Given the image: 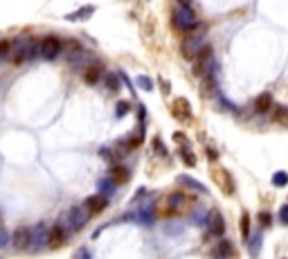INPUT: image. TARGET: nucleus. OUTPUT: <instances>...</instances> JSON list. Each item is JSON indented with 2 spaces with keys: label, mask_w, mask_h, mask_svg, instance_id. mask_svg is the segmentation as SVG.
Returning <instances> with one entry per match:
<instances>
[{
  "label": "nucleus",
  "mask_w": 288,
  "mask_h": 259,
  "mask_svg": "<svg viewBox=\"0 0 288 259\" xmlns=\"http://www.w3.org/2000/svg\"><path fill=\"white\" fill-rule=\"evenodd\" d=\"M180 156H182V160H185L189 167H194V164H196V156L192 154V147H182L180 149Z\"/></svg>",
  "instance_id": "obj_26"
},
{
  "label": "nucleus",
  "mask_w": 288,
  "mask_h": 259,
  "mask_svg": "<svg viewBox=\"0 0 288 259\" xmlns=\"http://www.w3.org/2000/svg\"><path fill=\"white\" fill-rule=\"evenodd\" d=\"M11 45H14L11 41H7V38H0V57L9 54V52H11Z\"/></svg>",
  "instance_id": "obj_29"
},
{
  "label": "nucleus",
  "mask_w": 288,
  "mask_h": 259,
  "mask_svg": "<svg viewBox=\"0 0 288 259\" xmlns=\"http://www.w3.org/2000/svg\"><path fill=\"white\" fill-rule=\"evenodd\" d=\"M115 187H117V183L113 178H102L99 183H97V190H99V194L104 196H111L113 192H115Z\"/></svg>",
  "instance_id": "obj_21"
},
{
  "label": "nucleus",
  "mask_w": 288,
  "mask_h": 259,
  "mask_svg": "<svg viewBox=\"0 0 288 259\" xmlns=\"http://www.w3.org/2000/svg\"><path fill=\"white\" fill-rule=\"evenodd\" d=\"M160 86H162V93L167 95V93H169V84H167V81H160Z\"/></svg>",
  "instance_id": "obj_37"
},
{
  "label": "nucleus",
  "mask_w": 288,
  "mask_h": 259,
  "mask_svg": "<svg viewBox=\"0 0 288 259\" xmlns=\"http://www.w3.org/2000/svg\"><path fill=\"white\" fill-rule=\"evenodd\" d=\"M68 232L70 230L63 226V221L57 223V226H52V230H50V248H59L61 243H65Z\"/></svg>",
  "instance_id": "obj_9"
},
{
  "label": "nucleus",
  "mask_w": 288,
  "mask_h": 259,
  "mask_svg": "<svg viewBox=\"0 0 288 259\" xmlns=\"http://www.w3.org/2000/svg\"><path fill=\"white\" fill-rule=\"evenodd\" d=\"M128 108H131V106H128V101H117V108H115V115L117 117H124L128 113Z\"/></svg>",
  "instance_id": "obj_30"
},
{
  "label": "nucleus",
  "mask_w": 288,
  "mask_h": 259,
  "mask_svg": "<svg viewBox=\"0 0 288 259\" xmlns=\"http://www.w3.org/2000/svg\"><path fill=\"white\" fill-rule=\"evenodd\" d=\"M167 205H169L167 212H178L185 205H189V198H187V194H182V192H173V194L167 196Z\"/></svg>",
  "instance_id": "obj_13"
},
{
  "label": "nucleus",
  "mask_w": 288,
  "mask_h": 259,
  "mask_svg": "<svg viewBox=\"0 0 288 259\" xmlns=\"http://www.w3.org/2000/svg\"><path fill=\"white\" fill-rule=\"evenodd\" d=\"M111 178L117 183V185H124V183H128L131 180V171L126 169V167H122V164H115L111 171Z\"/></svg>",
  "instance_id": "obj_17"
},
{
  "label": "nucleus",
  "mask_w": 288,
  "mask_h": 259,
  "mask_svg": "<svg viewBox=\"0 0 288 259\" xmlns=\"http://www.w3.org/2000/svg\"><path fill=\"white\" fill-rule=\"evenodd\" d=\"M270 108H272V95L270 93H263V95H259L255 99V111L259 113V115H266Z\"/></svg>",
  "instance_id": "obj_16"
},
{
  "label": "nucleus",
  "mask_w": 288,
  "mask_h": 259,
  "mask_svg": "<svg viewBox=\"0 0 288 259\" xmlns=\"http://www.w3.org/2000/svg\"><path fill=\"white\" fill-rule=\"evenodd\" d=\"M138 86L142 90H146V93H149V90H153V81H151L149 77H138Z\"/></svg>",
  "instance_id": "obj_28"
},
{
  "label": "nucleus",
  "mask_w": 288,
  "mask_h": 259,
  "mask_svg": "<svg viewBox=\"0 0 288 259\" xmlns=\"http://www.w3.org/2000/svg\"><path fill=\"white\" fill-rule=\"evenodd\" d=\"M36 54H41V41H32V38H18L11 45V61L16 65L25 64V61H32Z\"/></svg>",
  "instance_id": "obj_1"
},
{
  "label": "nucleus",
  "mask_w": 288,
  "mask_h": 259,
  "mask_svg": "<svg viewBox=\"0 0 288 259\" xmlns=\"http://www.w3.org/2000/svg\"><path fill=\"white\" fill-rule=\"evenodd\" d=\"M214 180L219 183V187L223 190V194H228V196L234 194V180H232V176H230L225 169H216V171H214Z\"/></svg>",
  "instance_id": "obj_10"
},
{
  "label": "nucleus",
  "mask_w": 288,
  "mask_h": 259,
  "mask_svg": "<svg viewBox=\"0 0 288 259\" xmlns=\"http://www.w3.org/2000/svg\"><path fill=\"white\" fill-rule=\"evenodd\" d=\"M272 122H277L279 127L288 129V106H277L272 111Z\"/></svg>",
  "instance_id": "obj_20"
},
{
  "label": "nucleus",
  "mask_w": 288,
  "mask_h": 259,
  "mask_svg": "<svg viewBox=\"0 0 288 259\" xmlns=\"http://www.w3.org/2000/svg\"><path fill=\"white\" fill-rule=\"evenodd\" d=\"M102 77H104V68L99 64H92V65H88L86 68V72H84V79H86V84H90V86H95V84H99L102 81Z\"/></svg>",
  "instance_id": "obj_15"
},
{
  "label": "nucleus",
  "mask_w": 288,
  "mask_h": 259,
  "mask_svg": "<svg viewBox=\"0 0 288 259\" xmlns=\"http://www.w3.org/2000/svg\"><path fill=\"white\" fill-rule=\"evenodd\" d=\"M106 88H108V90H117V88H119L117 74H106Z\"/></svg>",
  "instance_id": "obj_27"
},
{
  "label": "nucleus",
  "mask_w": 288,
  "mask_h": 259,
  "mask_svg": "<svg viewBox=\"0 0 288 259\" xmlns=\"http://www.w3.org/2000/svg\"><path fill=\"white\" fill-rule=\"evenodd\" d=\"M194 0H178V5H185V7H192Z\"/></svg>",
  "instance_id": "obj_36"
},
{
  "label": "nucleus",
  "mask_w": 288,
  "mask_h": 259,
  "mask_svg": "<svg viewBox=\"0 0 288 259\" xmlns=\"http://www.w3.org/2000/svg\"><path fill=\"white\" fill-rule=\"evenodd\" d=\"M203 34H205V27L196 25L192 32H189V36L182 41V54H185V59H196L198 54L203 52V48H205Z\"/></svg>",
  "instance_id": "obj_3"
},
{
  "label": "nucleus",
  "mask_w": 288,
  "mask_h": 259,
  "mask_svg": "<svg viewBox=\"0 0 288 259\" xmlns=\"http://www.w3.org/2000/svg\"><path fill=\"white\" fill-rule=\"evenodd\" d=\"M178 185H185V187H189V190L201 192V194L207 192V187H203V183H198V180L192 178V176H178Z\"/></svg>",
  "instance_id": "obj_18"
},
{
  "label": "nucleus",
  "mask_w": 288,
  "mask_h": 259,
  "mask_svg": "<svg viewBox=\"0 0 288 259\" xmlns=\"http://www.w3.org/2000/svg\"><path fill=\"white\" fill-rule=\"evenodd\" d=\"M63 50V41L59 36H45L41 41V57L45 61H54Z\"/></svg>",
  "instance_id": "obj_5"
},
{
  "label": "nucleus",
  "mask_w": 288,
  "mask_h": 259,
  "mask_svg": "<svg viewBox=\"0 0 288 259\" xmlns=\"http://www.w3.org/2000/svg\"><path fill=\"white\" fill-rule=\"evenodd\" d=\"M88 210L92 212V214H99V212H104L106 210V205H108V198L104 194H92V196H88L86 198V203H84Z\"/></svg>",
  "instance_id": "obj_12"
},
{
  "label": "nucleus",
  "mask_w": 288,
  "mask_h": 259,
  "mask_svg": "<svg viewBox=\"0 0 288 259\" xmlns=\"http://www.w3.org/2000/svg\"><path fill=\"white\" fill-rule=\"evenodd\" d=\"M207 156H209L212 160H216V151H214V149H207Z\"/></svg>",
  "instance_id": "obj_38"
},
{
  "label": "nucleus",
  "mask_w": 288,
  "mask_h": 259,
  "mask_svg": "<svg viewBox=\"0 0 288 259\" xmlns=\"http://www.w3.org/2000/svg\"><path fill=\"white\" fill-rule=\"evenodd\" d=\"M279 221H282L284 226H288V205H284L282 210H279Z\"/></svg>",
  "instance_id": "obj_33"
},
{
  "label": "nucleus",
  "mask_w": 288,
  "mask_h": 259,
  "mask_svg": "<svg viewBox=\"0 0 288 259\" xmlns=\"http://www.w3.org/2000/svg\"><path fill=\"white\" fill-rule=\"evenodd\" d=\"M92 14H95V7L88 5V7H84V9L75 11V14H70L68 21H88V18H90Z\"/></svg>",
  "instance_id": "obj_22"
},
{
  "label": "nucleus",
  "mask_w": 288,
  "mask_h": 259,
  "mask_svg": "<svg viewBox=\"0 0 288 259\" xmlns=\"http://www.w3.org/2000/svg\"><path fill=\"white\" fill-rule=\"evenodd\" d=\"M225 232V223H223V217L219 212H212V217L207 219V234L212 237H223Z\"/></svg>",
  "instance_id": "obj_11"
},
{
  "label": "nucleus",
  "mask_w": 288,
  "mask_h": 259,
  "mask_svg": "<svg viewBox=\"0 0 288 259\" xmlns=\"http://www.w3.org/2000/svg\"><path fill=\"white\" fill-rule=\"evenodd\" d=\"M214 257H234V246H232L228 239H223V241H219V246L214 248Z\"/></svg>",
  "instance_id": "obj_19"
},
{
  "label": "nucleus",
  "mask_w": 288,
  "mask_h": 259,
  "mask_svg": "<svg viewBox=\"0 0 288 259\" xmlns=\"http://www.w3.org/2000/svg\"><path fill=\"white\" fill-rule=\"evenodd\" d=\"M171 25L176 27L178 32H192L194 27L198 25V18H196L192 7L180 5L171 11Z\"/></svg>",
  "instance_id": "obj_2"
},
{
  "label": "nucleus",
  "mask_w": 288,
  "mask_h": 259,
  "mask_svg": "<svg viewBox=\"0 0 288 259\" xmlns=\"http://www.w3.org/2000/svg\"><path fill=\"white\" fill-rule=\"evenodd\" d=\"M270 221H272L270 212H259V223H261L263 227H268V226H270Z\"/></svg>",
  "instance_id": "obj_31"
},
{
  "label": "nucleus",
  "mask_w": 288,
  "mask_h": 259,
  "mask_svg": "<svg viewBox=\"0 0 288 259\" xmlns=\"http://www.w3.org/2000/svg\"><path fill=\"white\" fill-rule=\"evenodd\" d=\"M133 217L138 219L142 226H151V223H153V205H151V203H140V207L135 210Z\"/></svg>",
  "instance_id": "obj_14"
},
{
  "label": "nucleus",
  "mask_w": 288,
  "mask_h": 259,
  "mask_svg": "<svg viewBox=\"0 0 288 259\" xmlns=\"http://www.w3.org/2000/svg\"><path fill=\"white\" fill-rule=\"evenodd\" d=\"M272 185L275 187H286L288 185V174L286 171H277V174H272Z\"/></svg>",
  "instance_id": "obj_25"
},
{
  "label": "nucleus",
  "mask_w": 288,
  "mask_h": 259,
  "mask_svg": "<svg viewBox=\"0 0 288 259\" xmlns=\"http://www.w3.org/2000/svg\"><path fill=\"white\" fill-rule=\"evenodd\" d=\"M259 246H261V232L255 234V237H250V243H248V248H250L252 257H257V255H259Z\"/></svg>",
  "instance_id": "obj_24"
},
{
  "label": "nucleus",
  "mask_w": 288,
  "mask_h": 259,
  "mask_svg": "<svg viewBox=\"0 0 288 259\" xmlns=\"http://www.w3.org/2000/svg\"><path fill=\"white\" fill-rule=\"evenodd\" d=\"M241 234H243V239H250V214L248 212H243L241 214Z\"/></svg>",
  "instance_id": "obj_23"
},
{
  "label": "nucleus",
  "mask_w": 288,
  "mask_h": 259,
  "mask_svg": "<svg viewBox=\"0 0 288 259\" xmlns=\"http://www.w3.org/2000/svg\"><path fill=\"white\" fill-rule=\"evenodd\" d=\"M7 243H9V234H7L5 227H0V248H5Z\"/></svg>",
  "instance_id": "obj_32"
},
{
  "label": "nucleus",
  "mask_w": 288,
  "mask_h": 259,
  "mask_svg": "<svg viewBox=\"0 0 288 259\" xmlns=\"http://www.w3.org/2000/svg\"><path fill=\"white\" fill-rule=\"evenodd\" d=\"M11 243H14L16 250H27L29 243H32V227L18 226L16 230H14V234H11Z\"/></svg>",
  "instance_id": "obj_7"
},
{
  "label": "nucleus",
  "mask_w": 288,
  "mask_h": 259,
  "mask_svg": "<svg viewBox=\"0 0 288 259\" xmlns=\"http://www.w3.org/2000/svg\"><path fill=\"white\" fill-rule=\"evenodd\" d=\"M171 115L176 117V120H180V122L192 120V106H189V101H187L185 97L173 99V104H171Z\"/></svg>",
  "instance_id": "obj_8"
},
{
  "label": "nucleus",
  "mask_w": 288,
  "mask_h": 259,
  "mask_svg": "<svg viewBox=\"0 0 288 259\" xmlns=\"http://www.w3.org/2000/svg\"><path fill=\"white\" fill-rule=\"evenodd\" d=\"M144 120H146V108H144V106H140V122L144 124Z\"/></svg>",
  "instance_id": "obj_34"
},
{
  "label": "nucleus",
  "mask_w": 288,
  "mask_h": 259,
  "mask_svg": "<svg viewBox=\"0 0 288 259\" xmlns=\"http://www.w3.org/2000/svg\"><path fill=\"white\" fill-rule=\"evenodd\" d=\"M176 142H180V144H185L187 140H185V135H182V133H176Z\"/></svg>",
  "instance_id": "obj_35"
},
{
  "label": "nucleus",
  "mask_w": 288,
  "mask_h": 259,
  "mask_svg": "<svg viewBox=\"0 0 288 259\" xmlns=\"http://www.w3.org/2000/svg\"><path fill=\"white\" fill-rule=\"evenodd\" d=\"M90 214H92V212L88 210L86 205H75L72 210L68 212V214H65L63 223H65V227H68L70 232H79L81 227H86V223H88Z\"/></svg>",
  "instance_id": "obj_4"
},
{
  "label": "nucleus",
  "mask_w": 288,
  "mask_h": 259,
  "mask_svg": "<svg viewBox=\"0 0 288 259\" xmlns=\"http://www.w3.org/2000/svg\"><path fill=\"white\" fill-rule=\"evenodd\" d=\"M50 230L52 227H48L45 226V221H41V223H36V226L32 227V243H29V250H43L45 246H48V241H50Z\"/></svg>",
  "instance_id": "obj_6"
}]
</instances>
